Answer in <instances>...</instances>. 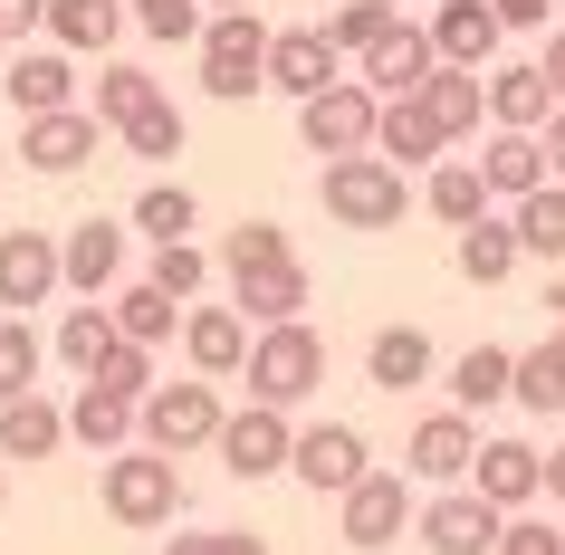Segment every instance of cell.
I'll return each mask as SVG.
<instances>
[{"instance_id": "2e32d148", "label": "cell", "mask_w": 565, "mask_h": 555, "mask_svg": "<svg viewBox=\"0 0 565 555\" xmlns=\"http://www.w3.org/2000/svg\"><path fill=\"white\" fill-rule=\"evenodd\" d=\"M335 77H345V49H335L327 30H278V49H268V87L278 96H327Z\"/></svg>"}, {"instance_id": "8992f818", "label": "cell", "mask_w": 565, "mask_h": 555, "mask_svg": "<svg viewBox=\"0 0 565 555\" xmlns=\"http://www.w3.org/2000/svg\"><path fill=\"white\" fill-rule=\"evenodd\" d=\"M374 125H384V96L364 87V77H335L327 96H307L298 106V135H307V153H374Z\"/></svg>"}, {"instance_id": "ffe728a7", "label": "cell", "mask_w": 565, "mask_h": 555, "mask_svg": "<svg viewBox=\"0 0 565 555\" xmlns=\"http://www.w3.org/2000/svg\"><path fill=\"white\" fill-rule=\"evenodd\" d=\"M479 173H489V192H499V202H527V192H546V182H556V163H546V145H536V135L499 125V135L479 145Z\"/></svg>"}, {"instance_id": "8fae6325", "label": "cell", "mask_w": 565, "mask_h": 555, "mask_svg": "<svg viewBox=\"0 0 565 555\" xmlns=\"http://www.w3.org/2000/svg\"><path fill=\"white\" fill-rule=\"evenodd\" d=\"M67 288V249L49 231H0V307L10 317H30V307H49V297Z\"/></svg>"}, {"instance_id": "d6986e66", "label": "cell", "mask_w": 565, "mask_h": 555, "mask_svg": "<svg viewBox=\"0 0 565 555\" xmlns=\"http://www.w3.org/2000/svg\"><path fill=\"white\" fill-rule=\"evenodd\" d=\"M0 87H10L20 116H58V106H77V58H67V49H20Z\"/></svg>"}, {"instance_id": "4dcf8cb0", "label": "cell", "mask_w": 565, "mask_h": 555, "mask_svg": "<svg viewBox=\"0 0 565 555\" xmlns=\"http://www.w3.org/2000/svg\"><path fill=\"white\" fill-rule=\"evenodd\" d=\"M364 383H374V393H413V383H431V335H422V325H384V335L364 345Z\"/></svg>"}, {"instance_id": "f1b7e54d", "label": "cell", "mask_w": 565, "mask_h": 555, "mask_svg": "<svg viewBox=\"0 0 565 555\" xmlns=\"http://www.w3.org/2000/svg\"><path fill=\"white\" fill-rule=\"evenodd\" d=\"M450 259H460V278H470V288H499V278H518L527 239H518V221H499V211H489V221H470V231H460V249H450Z\"/></svg>"}, {"instance_id": "db71d44e", "label": "cell", "mask_w": 565, "mask_h": 555, "mask_svg": "<svg viewBox=\"0 0 565 555\" xmlns=\"http://www.w3.org/2000/svg\"><path fill=\"white\" fill-rule=\"evenodd\" d=\"M546 498H556V508H565V450H556V460H546Z\"/></svg>"}, {"instance_id": "91938a15", "label": "cell", "mask_w": 565, "mask_h": 555, "mask_svg": "<svg viewBox=\"0 0 565 555\" xmlns=\"http://www.w3.org/2000/svg\"><path fill=\"white\" fill-rule=\"evenodd\" d=\"M556 10H565V0H556Z\"/></svg>"}, {"instance_id": "b9f144b4", "label": "cell", "mask_w": 565, "mask_h": 555, "mask_svg": "<svg viewBox=\"0 0 565 555\" xmlns=\"http://www.w3.org/2000/svg\"><path fill=\"white\" fill-rule=\"evenodd\" d=\"M393 20H403L393 0H345V10H335V20H327V39H335V49H345V58H364V49H374V39H384Z\"/></svg>"}, {"instance_id": "9f6ffc18", "label": "cell", "mask_w": 565, "mask_h": 555, "mask_svg": "<svg viewBox=\"0 0 565 555\" xmlns=\"http://www.w3.org/2000/svg\"><path fill=\"white\" fill-rule=\"evenodd\" d=\"M202 10H259V0H202Z\"/></svg>"}, {"instance_id": "d4e9b609", "label": "cell", "mask_w": 565, "mask_h": 555, "mask_svg": "<svg viewBox=\"0 0 565 555\" xmlns=\"http://www.w3.org/2000/svg\"><path fill=\"white\" fill-rule=\"evenodd\" d=\"M58 440H77V431H67V412L49 393L0 403V460H58Z\"/></svg>"}, {"instance_id": "8d00e7d4", "label": "cell", "mask_w": 565, "mask_h": 555, "mask_svg": "<svg viewBox=\"0 0 565 555\" xmlns=\"http://www.w3.org/2000/svg\"><path fill=\"white\" fill-rule=\"evenodd\" d=\"M508 221H518V239H527V259H565V182L508 202Z\"/></svg>"}, {"instance_id": "f907efd6", "label": "cell", "mask_w": 565, "mask_h": 555, "mask_svg": "<svg viewBox=\"0 0 565 555\" xmlns=\"http://www.w3.org/2000/svg\"><path fill=\"white\" fill-rule=\"evenodd\" d=\"M536 145H546V163H556V182H565V106L546 116V135H536Z\"/></svg>"}, {"instance_id": "836d02e7", "label": "cell", "mask_w": 565, "mask_h": 555, "mask_svg": "<svg viewBox=\"0 0 565 555\" xmlns=\"http://www.w3.org/2000/svg\"><path fill=\"white\" fill-rule=\"evenodd\" d=\"M518 403L527 412H565V325H546V345L518 354Z\"/></svg>"}, {"instance_id": "ab89813d", "label": "cell", "mask_w": 565, "mask_h": 555, "mask_svg": "<svg viewBox=\"0 0 565 555\" xmlns=\"http://www.w3.org/2000/svg\"><path fill=\"white\" fill-rule=\"evenodd\" d=\"M125 153H145V163H173V153H182V106H173V96H153L145 116L125 125Z\"/></svg>"}, {"instance_id": "c3c4849f", "label": "cell", "mask_w": 565, "mask_h": 555, "mask_svg": "<svg viewBox=\"0 0 565 555\" xmlns=\"http://www.w3.org/2000/svg\"><path fill=\"white\" fill-rule=\"evenodd\" d=\"M489 10H499L508 30H546V20H556V0H489Z\"/></svg>"}, {"instance_id": "7bdbcfd3", "label": "cell", "mask_w": 565, "mask_h": 555, "mask_svg": "<svg viewBox=\"0 0 565 555\" xmlns=\"http://www.w3.org/2000/svg\"><path fill=\"white\" fill-rule=\"evenodd\" d=\"M125 10H135V30H145V39H202L211 30L202 0H125Z\"/></svg>"}, {"instance_id": "f6af8a7d", "label": "cell", "mask_w": 565, "mask_h": 555, "mask_svg": "<svg viewBox=\"0 0 565 555\" xmlns=\"http://www.w3.org/2000/svg\"><path fill=\"white\" fill-rule=\"evenodd\" d=\"M153 288H173V297H202V278H211V259L202 249H192V239H163V249H153V268H145Z\"/></svg>"}, {"instance_id": "7402d4cb", "label": "cell", "mask_w": 565, "mask_h": 555, "mask_svg": "<svg viewBox=\"0 0 565 555\" xmlns=\"http://www.w3.org/2000/svg\"><path fill=\"white\" fill-rule=\"evenodd\" d=\"M546 116H556V77L546 67H489V125H518V135H546Z\"/></svg>"}, {"instance_id": "4316f807", "label": "cell", "mask_w": 565, "mask_h": 555, "mask_svg": "<svg viewBox=\"0 0 565 555\" xmlns=\"http://www.w3.org/2000/svg\"><path fill=\"white\" fill-rule=\"evenodd\" d=\"M125 20H135L125 0H49V49H67V58H96V49H116Z\"/></svg>"}, {"instance_id": "1f68e13d", "label": "cell", "mask_w": 565, "mask_h": 555, "mask_svg": "<svg viewBox=\"0 0 565 555\" xmlns=\"http://www.w3.org/2000/svg\"><path fill=\"white\" fill-rule=\"evenodd\" d=\"M116 345H125L116 307H96V297H87V307H67V317H58V364H67L77 383H87V374H96V364H106Z\"/></svg>"}, {"instance_id": "f5cc1de1", "label": "cell", "mask_w": 565, "mask_h": 555, "mask_svg": "<svg viewBox=\"0 0 565 555\" xmlns=\"http://www.w3.org/2000/svg\"><path fill=\"white\" fill-rule=\"evenodd\" d=\"M211 536H221V526H202V536H173L163 555H211Z\"/></svg>"}, {"instance_id": "277c9868", "label": "cell", "mask_w": 565, "mask_h": 555, "mask_svg": "<svg viewBox=\"0 0 565 555\" xmlns=\"http://www.w3.org/2000/svg\"><path fill=\"white\" fill-rule=\"evenodd\" d=\"M96 498H106V517L116 526H173L182 517V469H173V450H116L106 460V479H96Z\"/></svg>"}, {"instance_id": "f546056e", "label": "cell", "mask_w": 565, "mask_h": 555, "mask_svg": "<svg viewBox=\"0 0 565 555\" xmlns=\"http://www.w3.org/2000/svg\"><path fill=\"white\" fill-rule=\"evenodd\" d=\"M450 403H460V412L518 403V354H508V345H470V354H450Z\"/></svg>"}, {"instance_id": "d6a6232c", "label": "cell", "mask_w": 565, "mask_h": 555, "mask_svg": "<svg viewBox=\"0 0 565 555\" xmlns=\"http://www.w3.org/2000/svg\"><path fill=\"white\" fill-rule=\"evenodd\" d=\"M422 202H431V221H450V231H470V221H489V173L479 163H431V182H422Z\"/></svg>"}, {"instance_id": "44dd1931", "label": "cell", "mask_w": 565, "mask_h": 555, "mask_svg": "<svg viewBox=\"0 0 565 555\" xmlns=\"http://www.w3.org/2000/svg\"><path fill=\"white\" fill-rule=\"evenodd\" d=\"M374 153L413 173V163H441V153H450V135H441V116H431L422 96H384V125H374Z\"/></svg>"}, {"instance_id": "f35d334b", "label": "cell", "mask_w": 565, "mask_h": 555, "mask_svg": "<svg viewBox=\"0 0 565 555\" xmlns=\"http://www.w3.org/2000/svg\"><path fill=\"white\" fill-rule=\"evenodd\" d=\"M39 364H49V345L30 335V317H0V403L39 393Z\"/></svg>"}, {"instance_id": "bcb514c9", "label": "cell", "mask_w": 565, "mask_h": 555, "mask_svg": "<svg viewBox=\"0 0 565 555\" xmlns=\"http://www.w3.org/2000/svg\"><path fill=\"white\" fill-rule=\"evenodd\" d=\"M499 555H565V536H556V517H508Z\"/></svg>"}, {"instance_id": "9c48e42d", "label": "cell", "mask_w": 565, "mask_h": 555, "mask_svg": "<svg viewBox=\"0 0 565 555\" xmlns=\"http://www.w3.org/2000/svg\"><path fill=\"white\" fill-rule=\"evenodd\" d=\"M403 469H413L422 489H470V469H479V421L460 403L431 412V421H413V450H403Z\"/></svg>"}, {"instance_id": "ee69618b", "label": "cell", "mask_w": 565, "mask_h": 555, "mask_svg": "<svg viewBox=\"0 0 565 555\" xmlns=\"http://www.w3.org/2000/svg\"><path fill=\"white\" fill-rule=\"evenodd\" d=\"M87 383H106V393H125V403H145V393H153V345H135V335H125V345L106 354Z\"/></svg>"}, {"instance_id": "5bb4252c", "label": "cell", "mask_w": 565, "mask_h": 555, "mask_svg": "<svg viewBox=\"0 0 565 555\" xmlns=\"http://www.w3.org/2000/svg\"><path fill=\"white\" fill-rule=\"evenodd\" d=\"M317 498H345L355 479H374V450H364L355 421H317V431H298V460H288Z\"/></svg>"}, {"instance_id": "ba28073f", "label": "cell", "mask_w": 565, "mask_h": 555, "mask_svg": "<svg viewBox=\"0 0 565 555\" xmlns=\"http://www.w3.org/2000/svg\"><path fill=\"white\" fill-rule=\"evenodd\" d=\"M288 460H298V421L278 403H249V412L221 421V469H231V479H278Z\"/></svg>"}, {"instance_id": "484cf974", "label": "cell", "mask_w": 565, "mask_h": 555, "mask_svg": "<svg viewBox=\"0 0 565 555\" xmlns=\"http://www.w3.org/2000/svg\"><path fill=\"white\" fill-rule=\"evenodd\" d=\"M231 307H239L249 325H288V317L307 307V268H298V259H278V268H239V278H231Z\"/></svg>"}, {"instance_id": "7c38bea8", "label": "cell", "mask_w": 565, "mask_h": 555, "mask_svg": "<svg viewBox=\"0 0 565 555\" xmlns=\"http://www.w3.org/2000/svg\"><path fill=\"white\" fill-rule=\"evenodd\" d=\"M431 67H441V49H431V20H393V30L355 58V77H364L374 96H422V87H431Z\"/></svg>"}, {"instance_id": "9a60e30c", "label": "cell", "mask_w": 565, "mask_h": 555, "mask_svg": "<svg viewBox=\"0 0 565 555\" xmlns=\"http://www.w3.org/2000/svg\"><path fill=\"white\" fill-rule=\"evenodd\" d=\"M249 317L239 307H192L182 317V354H192V374H211V383H231V374H249Z\"/></svg>"}, {"instance_id": "30bf717a", "label": "cell", "mask_w": 565, "mask_h": 555, "mask_svg": "<svg viewBox=\"0 0 565 555\" xmlns=\"http://www.w3.org/2000/svg\"><path fill=\"white\" fill-rule=\"evenodd\" d=\"M431 555H499V536H508V508H489L479 489H441L431 508H422V526H413Z\"/></svg>"}, {"instance_id": "e575fe53", "label": "cell", "mask_w": 565, "mask_h": 555, "mask_svg": "<svg viewBox=\"0 0 565 555\" xmlns=\"http://www.w3.org/2000/svg\"><path fill=\"white\" fill-rule=\"evenodd\" d=\"M192 221H202V202H192L182 182H145V192H135V231H145L153 249H163V239H192Z\"/></svg>"}, {"instance_id": "3957f363", "label": "cell", "mask_w": 565, "mask_h": 555, "mask_svg": "<svg viewBox=\"0 0 565 555\" xmlns=\"http://www.w3.org/2000/svg\"><path fill=\"white\" fill-rule=\"evenodd\" d=\"M327 383V335L307 317L288 325H259V345H249V403H278V412H298L307 393Z\"/></svg>"}, {"instance_id": "816d5d0a", "label": "cell", "mask_w": 565, "mask_h": 555, "mask_svg": "<svg viewBox=\"0 0 565 555\" xmlns=\"http://www.w3.org/2000/svg\"><path fill=\"white\" fill-rule=\"evenodd\" d=\"M536 67H546V77H556V106H565V30L546 39V58H536Z\"/></svg>"}, {"instance_id": "83f0119b", "label": "cell", "mask_w": 565, "mask_h": 555, "mask_svg": "<svg viewBox=\"0 0 565 555\" xmlns=\"http://www.w3.org/2000/svg\"><path fill=\"white\" fill-rule=\"evenodd\" d=\"M422 106L441 116V135H450V145H470V135H479V116H489V67H431Z\"/></svg>"}, {"instance_id": "7dc6e473", "label": "cell", "mask_w": 565, "mask_h": 555, "mask_svg": "<svg viewBox=\"0 0 565 555\" xmlns=\"http://www.w3.org/2000/svg\"><path fill=\"white\" fill-rule=\"evenodd\" d=\"M39 30H49V0H0V39L10 49H30Z\"/></svg>"}, {"instance_id": "603a6c76", "label": "cell", "mask_w": 565, "mask_h": 555, "mask_svg": "<svg viewBox=\"0 0 565 555\" xmlns=\"http://www.w3.org/2000/svg\"><path fill=\"white\" fill-rule=\"evenodd\" d=\"M67 431L87 440V450H106V460H116V450H135V440H145V403H125V393L87 383V393L67 403Z\"/></svg>"}, {"instance_id": "4fadbf2b", "label": "cell", "mask_w": 565, "mask_h": 555, "mask_svg": "<svg viewBox=\"0 0 565 555\" xmlns=\"http://www.w3.org/2000/svg\"><path fill=\"white\" fill-rule=\"evenodd\" d=\"M96 135H106V116L96 106H58V116H20V163L30 173H77V163H96Z\"/></svg>"}, {"instance_id": "11a10c76", "label": "cell", "mask_w": 565, "mask_h": 555, "mask_svg": "<svg viewBox=\"0 0 565 555\" xmlns=\"http://www.w3.org/2000/svg\"><path fill=\"white\" fill-rule=\"evenodd\" d=\"M546 317H556V325H565V278H556V288H546Z\"/></svg>"}, {"instance_id": "e0dca14e", "label": "cell", "mask_w": 565, "mask_h": 555, "mask_svg": "<svg viewBox=\"0 0 565 555\" xmlns=\"http://www.w3.org/2000/svg\"><path fill=\"white\" fill-rule=\"evenodd\" d=\"M470 489L489 498V508H527V498H546V450H527V440H479V469H470Z\"/></svg>"}, {"instance_id": "ac0fdd59", "label": "cell", "mask_w": 565, "mask_h": 555, "mask_svg": "<svg viewBox=\"0 0 565 555\" xmlns=\"http://www.w3.org/2000/svg\"><path fill=\"white\" fill-rule=\"evenodd\" d=\"M499 39H508V20L489 0H431V49H441V67H489Z\"/></svg>"}, {"instance_id": "52a82bcc", "label": "cell", "mask_w": 565, "mask_h": 555, "mask_svg": "<svg viewBox=\"0 0 565 555\" xmlns=\"http://www.w3.org/2000/svg\"><path fill=\"white\" fill-rule=\"evenodd\" d=\"M403 526H422V508H413V469L393 479V469H374V479H355V489L335 498V536L355 555H374V546H393Z\"/></svg>"}, {"instance_id": "5b68a950", "label": "cell", "mask_w": 565, "mask_h": 555, "mask_svg": "<svg viewBox=\"0 0 565 555\" xmlns=\"http://www.w3.org/2000/svg\"><path fill=\"white\" fill-rule=\"evenodd\" d=\"M221 421H231V412H221V383L211 374H192V383H153L145 393V450H221Z\"/></svg>"}, {"instance_id": "6f0895ef", "label": "cell", "mask_w": 565, "mask_h": 555, "mask_svg": "<svg viewBox=\"0 0 565 555\" xmlns=\"http://www.w3.org/2000/svg\"><path fill=\"white\" fill-rule=\"evenodd\" d=\"M0 498H10V469H0Z\"/></svg>"}, {"instance_id": "cb8c5ba5", "label": "cell", "mask_w": 565, "mask_h": 555, "mask_svg": "<svg viewBox=\"0 0 565 555\" xmlns=\"http://www.w3.org/2000/svg\"><path fill=\"white\" fill-rule=\"evenodd\" d=\"M58 249H67V288H77V297H106L125 278V231H116V221H67Z\"/></svg>"}, {"instance_id": "681fc988", "label": "cell", "mask_w": 565, "mask_h": 555, "mask_svg": "<svg viewBox=\"0 0 565 555\" xmlns=\"http://www.w3.org/2000/svg\"><path fill=\"white\" fill-rule=\"evenodd\" d=\"M211 555H268V536H249V526H221V536H211Z\"/></svg>"}, {"instance_id": "60d3db41", "label": "cell", "mask_w": 565, "mask_h": 555, "mask_svg": "<svg viewBox=\"0 0 565 555\" xmlns=\"http://www.w3.org/2000/svg\"><path fill=\"white\" fill-rule=\"evenodd\" d=\"M278 259H298V249H288V231H278V221H239L231 239H221V268H278Z\"/></svg>"}, {"instance_id": "6da1fadb", "label": "cell", "mask_w": 565, "mask_h": 555, "mask_svg": "<svg viewBox=\"0 0 565 555\" xmlns=\"http://www.w3.org/2000/svg\"><path fill=\"white\" fill-rule=\"evenodd\" d=\"M192 49H202V96L249 106V96L268 87V49H278V30H259V10H211V30L192 39Z\"/></svg>"}, {"instance_id": "d590c367", "label": "cell", "mask_w": 565, "mask_h": 555, "mask_svg": "<svg viewBox=\"0 0 565 555\" xmlns=\"http://www.w3.org/2000/svg\"><path fill=\"white\" fill-rule=\"evenodd\" d=\"M106 307H116V325L135 335V345H163V335H173V307H182V297H173V288H153V278H135V288H116Z\"/></svg>"}, {"instance_id": "74e56055", "label": "cell", "mask_w": 565, "mask_h": 555, "mask_svg": "<svg viewBox=\"0 0 565 555\" xmlns=\"http://www.w3.org/2000/svg\"><path fill=\"white\" fill-rule=\"evenodd\" d=\"M153 96H163V87H153L145 67H125V58H116V67H96V116H106V135H125V125L145 116Z\"/></svg>"}, {"instance_id": "680465c9", "label": "cell", "mask_w": 565, "mask_h": 555, "mask_svg": "<svg viewBox=\"0 0 565 555\" xmlns=\"http://www.w3.org/2000/svg\"><path fill=\"white\" fill-rule=\"evenodd\" d=\"M393 10H413V0H393Z\"/></svg>"}, {"instance_id": "7a4b0ae2", "label": "cell", "mask_w": 565, "mask_h": 555, "mask_svg": "<svg viewBox=\"0 0 565 555\" xmlns=\"http://www.w3.org/2000/svg\"><path fill=\"white\" fill-rule=\"evenodd\" d=\"M317 202H327L335 231H393L413 192H403V163H384V153H335L317 173Z\"/></svg>"}]
</instances>
